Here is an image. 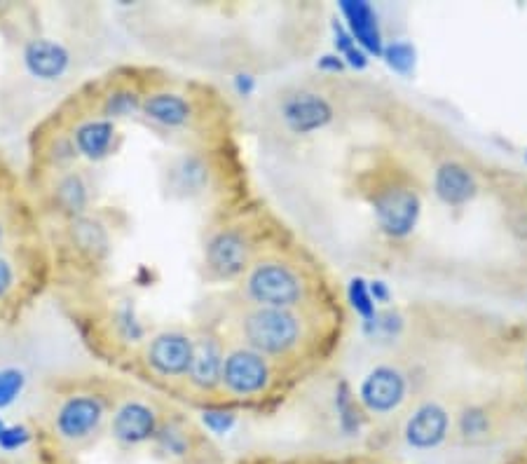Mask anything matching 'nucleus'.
I'll return each mask as SVG.
<instances>
[{
    "instance_id": "f257e3e1",
    "label": "nucleus",
    "mask_w": 527,
    "mask_h": 464,
    "mask_svg": "<svg viewBox=\"0 0 527 464\" xmlns=\"http://www.w3.org/2000/svg\"><path fill=\"white\" fill-rule=\"evenodd\" d=\"M127 387L104 375L61 378L47 392L40 429L61 453H82L106 434L108 420Z\"/></svg>"
},
{
    "instance_id": "f03ea898",
    "label": "nucleus",
    "mask_w": 527,
    "mask_h": 464,
    "mask_svg": "<svg viewBox=\"0 0 527 464\" xmlns=\"http://www.w3.org/2000/svg\"><path fill=\"white\" fill-rule=\"evenodd\" d=\"M52 268L45 237L0 249V324L17 319L45 291Z\"/></svg>"
},
{
    "instance_id": "7ed1b4c3",
    "label": "nucleus",
    "mask_w": 527,
    "mask_h": 464,
    "mask_svg": "<svg viewBox=\"0 0 527 464\" xmlns=\"http://www.w3.org/2000/svg\"><path fill=\"white\" fill-rule=\"evenodd\" d=\"M230 329L235 343L263 354L270 361L291 357L305 338V324L296 310L249 305L242 300L232 312Z\"/></svg>"
},
{
    "instance_id": "20e7f679",
    "label": "nucleus",
    "mask_w": 527,
    "mask_h": 464,
    "mask_svg": "<svg viewBox=\"0 0 527 464\" xmlns=\"http://www.w3.org/2000/svg\"><path fill=\"white\" fill-rule=\"evenodd\" d=\"M307 279L296 263L275 254H258L239 279L242 303L265 307H296L307 298Z\"/></svg>"
},
{
    "instance_id": "39448f33",
    "label": "nucleus",
    "mask_w": 527,
    "mask_h": 464,
    "mask_svg": "<svg viewBox=\"0 0 527 464\" xmlns=\"http://www.w3.org/2000/svg\"><path fill=\"white\" fill-rule=\"evenodd\" d=\"M50 251L54 263L73 265L80 270H94L113 249V225L101 211H87L71 221L52 225Z\"/></svg>"
},
{
    "instance_id": "423d86ee",
    "label": "nucleus",
    "mask_w": 527,
    "mask_h": 464,
    "mask_svg": "<svg viewBox=\"0 0 527 464\" xmlns=\"http://www.w3.org/2000/svg\"><path fill=\"white\" fill-rule=\"evenodd\" d=\"M26 190L36 202L40 218L43 221L47 218V221H52V225L71 221V218L94 209V186L90 174L82 165L33 176Z\"/></svg>"
},
{
    "instance_id": "0eeeda50",
    "label": "nucleus",
    "mask_w": 527,
    "mask_h": 464,
    "mask_svg": "<svg viewBox=\"0 0 527 464\" xmlns=\"http://www.w3.org/2000/svg\"><path fill=\"white\" fill-rule=\"evenodd\" d=\"M256 256V237L251 225L246 221H230L209 232L202 265L211 282H239Z\"/></svg>"
},
{
    "instance_id": "6e6552de",
    "label": "nucleus",
    "mask_w": 527,
    "mask_h": 464,
    "mask_svg": "<svg viewBox=\"0 0 527 464\" xmlns=\"http://www.w3.org/2000/svg\"><path fill=\"white\" fill-rule=\"evenodd\" d=\"M195 333L183 329H162L148 336L136 352V364L150 380L176 387L186 382L193 359Z\"/></svg>"
},
{
    "instance_id": "1a4fd4ad",
    "label": "nucleus",
    "mask_w": 527,
    "mask_h": 464,
    "mask_svg": "<svg viewBox=\"0 0 527 464\" xmlns=\"http://www.w3.org/2000/svg\"><path fill=\"white\" fill-rule=\"evenodd\" d=\"M54 113L64 122L80 162H101L115 153V148H118V122L94 115L90 108L82 104L78 94L66 99L59 106V111Z\"/></svg>"
},
{
    "instance_id": "9d476101",
    "label": "nucleus",
    "mask_w": 527,
    "mask_h": 464,
    "mask_svg": "<svg viewBox=\"0 0 527 464\" xmlns=\"http://www.w3.org/2000/svg\"><path fill=\"white\" fill-rule=\"evenodd\" d=\"M164 420H167V415L162 413V408L153 399L125 390L113 408L106 434L122 450L153 446Z\"/></svg>"
},
{
    "instance_id": "9b49d317",
    "label": "nucleus",
    "mask_w": 527,
    "mask_h": 464,
    "mask_svg": "<svg viewBox=\"0 0 527 464\" xmlns=\"http://www.w3.org/2000/svg\"><path fill=\"white\" fill-rule=\"evenodd\" d=\"M272 380H275V373H272V361L268 357L239 343H228L218 397L228 401L258 399L270 392Z\"/></svg>"
},
{
    "instance_id": "f8f14e48",
    "label": "nucleus",
    "mask_w": 527,
    "mask_h": 464,
    "mask_svg": "<svg viewBox=\"0 0 527 464\" xmlns=\"http://www.w3.org/2000/svg\"><path fill=\"white\" fill-rule=\"evenodd\" d=\"M43 237V218L38 214L36 202L26 186H22L19 176L12 172L0 181V249Z\"/></svg>"
},
{
    "instance_id": "ddd939ff",
    "label": "nucleus",
    "mask_w": 527,
    "mask_h": 464,
    "mask_svg": "<svg viewBox=\"0 0 527 464\" xmlns=\"http://www.w3.org/2000/svg\"><path fill=\"white\" fill-rule=\"evenodd\" d=\"M143 94H146V90L136 85L134 78L122 73H111L97 80V83L82 87L78 97L94 115L118 122L129 118V115L141 113Z\"/></svg>"
},
{
    "instance_id": "4468645a",
    "label": "nucleus",
    "mask_w": 527,
    "mask_h": 464,
    "mask_svg": "<svg viewBox=\"0 0 527 464\" xmlns=\"http://www.w3.org/2000/svg\"><path fill=\"white\" fill-rule=\"evenodd\" d=\"M277 120L293 136H310L335 120V108L326 94L312 87L286 92L277 104Z\"/></svg>"
},
{
    "instance_id": "2eb2a0df",
    "label": "nucleus",
    "mask_w": 527,
    "mask_h": 464,
    "mask_svg": "<svg viewBox=\"0 0 527 464\" xmlns=\"http://www.w3.org/2000/svg\"><path fill=\"white\" fill-rule=\"evenodd\" d=\"M371 204L378 228L394 240L408 237L422 214L420 195L403 183H382Z\"/></svg>"
},
{
    "instance_id": "dca6fc26",
    "label": "nucleus",
    "mask_w": 527,
    "mask_h": 464,
    "mask_svg": "<svg viewBox=\"0 0 527 464\" xmlns=\"http://www.w3.org/2000/svg\"><path fill=\"white\" fill-rule=\"evenodd\" d=\"M228 352V340L214 329H200L193 338V359L183 387L195 397H214L221 385L223 359Z\"/></svg>"
},
{
    "instance_id": "f3484780",
    "label": "nucleus",
    "mask_w": 527,
    "mask_h": 464,
    "mask_svg": "<svg viewBox=\"0 0 527 464\" xmlns=\"http://www.w3.org/2000/svg\"><path fill=\"white\" fill-rule=\"evenodd\" d=\"M195 101L188 94L169 90V87H153L146 90L141 101V118L164 132H188L200 120Z\"/></svg>"
},
{
    "instance_id": "a211bd4d",
    "label": "nucleus",
    "mask_w": 527,
    "mask_h": 464,
    "mask_svg": "<svg viewBox=\"0 0 527 464\" xmlns=\"http://www.w3.org/2000/svg\"><path fill=\"white\" fill-rule=\"evenodd\" d=\"M408 394V378L392 364L375 366L359 387V401L368 413L389 415L403 404Z\"/></svg>"
},
{
    "instance_id": "6ab92c4d",
    "label": "nucleus",
    "mask_w": 527,
    "mask_h": 464,
    "mask_svg": "<svg viewBox=\"0 0 527 464\" xmlns=\"http://www.w3.org/2000/svg\"><path fill=\"white\" fill-rule=\"evenodd\" d=\"M450 427V413L436 401L417 406L413 415L406 420L403 427V439L413 450H434L448 439Z\"/></svg>"
},
{
    "instance_id": "aec40b11",
    "label": "nucleus",
    "mask_w": 527,
    "mask_h": 464,
    "mask_svg": "<svg viewBox=\"0 0 527 464\" xmlns=\"http://www.w3.org/2000/svg\"><path fill=\"white\" fill-rule=\"evenodd\" d=\"M211 181L209 162L200 153H183L167 167V188L176 197H197Z\"/></svg>"
},
{
    "instance_id": "412c9836",
    "label": "nucleus",
    "mask_w": 527,
    "mask_h": 464,
    "mask_svg": "<svg viewBox=\"0 0 527 464\" xmlns=\"http://www.w3.org/2000/svg\"><path fill=\"white\" fill-rule=\"evenodd\" d=\"M434 193L448 207H462L476 197L478 181L462 162H446L434 174Z\"/></svg>"
},
{
    "instance_id": "4be33fe9",
    "label": "nucleus",
    "mask_w": 527,
    "mask_h": 464,
    "mask_svg": "<svg viewBox=\"0 0 527 464\" xmlns=\"http://www.w3.org/2000/svg\"><path fill=\"white\" fill-rule=\"evenodd\" d=\"M153 446L162 457L171 462H188L193 460L197 448H200V436L188 422L179 418H169L162 422L160 432H157Z\"/></svg>"
},
{
    "instance_id": "5701e85b",
    "label": "nucleus",
    "mask_w": 527,
    "mask_h": 464,
    "mask_svg": "<svg viewBox=\"0 0 527 464\" xmlns=\"http://www.w3.org/2000/svg\"><path fill=\"white\" fill-rule=\"evenodd\" d=\"M342 12L349 19V29L361 45L371 52H382V40L378 31V17L368 3H342Z\"/></svg>"
},
{
    "instance_id": "b1692460",
    "label": "nucleus",
    "mask_w": 527,
    "mask_h": 464,
    "mask_svg": "<svg viewBox=\"0 0 527 464\" xmlns=\"http://www.w3.org/2000/svg\"><path fill=\"white\" fill-rule=\"evenodd\" d=\"M460 434L469 441L485 439L490 434V418L483 408L471 406L460 415Z\"/></svg>"
},
{
    "instance_id": "393cba45",
    "label": "nucleus",
    "mask_w": 527,
    "mask_h": 464,
    "mask_svg": "<svg viewBox=\"0 0 527 464\" xmlns=\"http://www.w3.org/2000/svg\"><path fill=\"white\" fill-rule=\"evenodd\" d=\"M387 57L389 64H392L396 71H408V68L413 66V50H410V45L406 43H396L389 47Z\"/></svg>"
},
{
    "instance_id": "a878e982",
    "label": "nucleus",
    "mask_w": 527,
    "mask_h": 464,
    "mask_svg": "<svg viewBox=\"0 0 527 464\" xmlns=\"http://www.w3.org/2000/svg\"><path fill=\"white\" fill-rule=\"evenodd\" d=\"M50 52H52V47L50 45H43V47H33V52L29 54V61H38L40 57H50ZM36 71H40V73H54V71H59V66L57 64H50V61H40V66L36 68Z\"/></svg>"
},
{
    "instance_id": "bb28decb",
    "label": "nucleus",
    "mask_w": 527,
    "mask_h": 464,
    "mask_svg": "<svg viewBox=\"0 0 527 464\" xmlns=\"http://www.w3.org/2000/svg\"><path fill=\"white\" fill-rule=\"evenodd\" d=\"M352 296H354V300H357V303H354V305H357L359 310L364 312V315H371V310H373V307H371V296H368L364 286H361V282H354Z\"/></svg>"
},
{
    "instance_id": "cd10ccee",
    "label": "nucleus",
    "mask_w": 527,
    "mask_h": 464,
    "mask_svg": "<svg viewBox=\"0 0 527 464\" xmlns=\"http://www.w3.org/2000/svg\"><path fill=\"white\" fill-rule=\"evenodd\" d=\"M10 174H12V169L8 165H5L3 158H0V181H3L5 176H10Z\"/></svg>"
}]
</instances>
